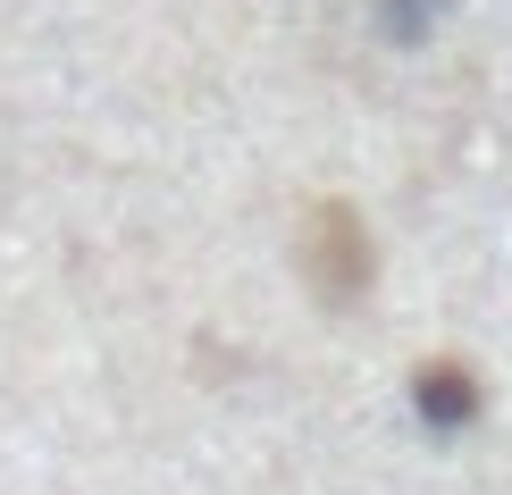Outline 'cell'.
I'll list each match as a JSON object with an SVG mask.
<instances>
[{"label":"cell","mask_w":512,"mask_h":495,"mask_svg":"<svg viewBox=\"0 0 512 495\" xmlns=\"http://www.w3.org/2000/svg\"><path fill=\"white\" fill-rule=\"evenodd\" d=\"M311 269H319V286H328V294H353L361 277H370V244H361L353 210H319V252H311Z\"/></svg>","instance_id":"6da1fadb"}]
</instances>
